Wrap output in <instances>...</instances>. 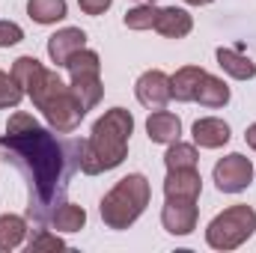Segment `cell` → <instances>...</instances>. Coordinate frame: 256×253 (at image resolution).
Returning <instances> with one entry per match:
<instances>
[{
  "instance_id": "cell-1",
  "label": "cell",
  "mask_w": 256,
  "mask_h": 253,
  "mask_svg": "<svg viewBox=\"0 0 256 253\" xmlns=\"http://www.w3.org/2000/svg\"><path fill=\"white\" fill-rule=\"evenodd\" d=\"M0 149L27 182V218L36 226L48 224L66 202L72 176L80 170L84 140H57L54 131L39 126L30 114H12Z\"/></svg>"
},
{
  "instance_id": "cell-2",
  "label": "cell",
  "mask_w": 256,
  "mask_h": 253,
  "mask_svg": "<svg viewBox=\"0 0 256 253\" xmlns=\"http://www.w3.org/2000/svg\"><path fill=\"white\" fill-rule=\"evenodd\" d=\"M12 78L18 80L24 96L33 98V104L42 110V116L48 120V126L54 131L72 134L80 126V120L86 116V108L78 98V92L72 86H66L63 80L54 72H48L36 57H18L15 66H12Z\"/></svg>"
},
{
  "instance_id": "cell-3",
  "label": "cell",
  "mask_w": 256,
  "mask_h": 253,
  "mask_svg": "<svg viewBox=\"0 0 256 253\" xmlns=\"http://www.w3.org/2000/svg\"><path fill=\"white\" fill-rule=\"evenodd\" d=\"M134 131V116L126 108H110L96 126L90 140H84L80 152V170L86 176H98L104 170H114L126 161L128 155V137Z\"/></svg>"
},
{
  "instance_id": "cell-4",
  "label": "cell",
  "mask_w": 256,
  "mask_h": 253,
  "mask_svg": "<svg viewBox=\"0 0 256 253\" xmlns=\"http://www.w3.org/2000/svg\"><path fill=\"white\" fill-rule=\"evenodd\" d=\"M152 188L146 182V176L131 173L126 179H120L114 188L104 194L102 200V220L110 230H128L149 206Z\"/></svg>"
},
{
  "instance_id": "cell-5",
  "label": "cell",
  "mask_w": 256,
  "mask_h": 253,
  "mask_svg": "<svg viewBox=\"0 0 256 253\" xmlns=\"http://www.w3.org/2000/svg\"><path fill=\"white\" fill-rule=\"evenodd\" d=\"M256 230V212L250 206H230L224 208L206 230V242L214 250H236L242 248Z\"/></svg>"
},
{
  "instance_id": "cell-6",
  "label": "cell",
  "mask_w": 256,
  "mask_h": 253,
  "mask_svg": "<svg viewBox=\"0 0 256 253\" xmlns=\"http://www.w3.org/2000/svg\"><path fill=\"white\" fill-rule=\"evenodd\" d=\"M68 74H72V90L78 92V98L84 102L86 110H92L98 102H102V63H98V54L96 51H78L72 60H68Z\"/></svg>"
},
{
  "instance_id": "cell-7",
  "label": "cell",
  "mask_w": 256,
  "mask_h": 253,
  "mask_svg": "<svg viewBox=\"0 0 256 253\" xmlns=\"http://www.w3.org/2000/svg\"><path fill=\"white\" fill-rule=\"evenodd\" d=\"M250 182H254V164H250V158L232 152V155H226V158H220L214 164V185H218V190L238 194V190L248 188Z\"/></svg>"
},
{
  "instance_id": "cell-8",
  "label": "cell",
  "mask_w": 256,
  "mask_h": 253,
  "mask_svg": "<svg viewBox=\"0 0 256 253\" xmlns=\"http://www.w3.org/2000/svg\"><path fill=\"white\" fill-rule=\"evenodd\" d=\"M161 224L170 236H188L196 230V200L191 196H167Z\"/></svg>"
},
{
  "instance_id": "cell-9",
  "label": "cell",
  "mask_w": 256,
  "mask_h": 253,
  "mask_svg": "<svg viewBox=\"0 0 256 253\" xmlns=\"http://www.w3.org/2000/svg\"><path fill=\"white\" fill-rule=\"evenodd\" d=\"M134 92H137V102H140L143 108H149V110H164L167 102L173 98V92H170V78H167L161 68H152V72L140 74Z\"/></svg>"
},
{
  "instance_id": "cell-10",
  "label": "cell",
  "mask_w": 256,
  "mask_h": 253,
  "mask_svg": "<svg viewBox=\"0 0 256 253\" xmlns=\"http://www.w3.org/2000/svg\"><path fill=\"white\" fill-rule=\"evenodd\" d=\"M86 48V33L80 27H63L48 39V57L57 66H68V60Z\"/></svg>"
},
{
  "instance_id": "cell-11",
  "label": "cell",
  "mask_w": 256,
  "mask_h": 253,
  "mask_svg": "<svg viewBox=\"0 0 256 253\" xmlns=\"http://www.w3.org/2000/svg\"><path fill=\"white\" fill-rule=\"evenodd\" d=\"M194 27V18L185 9H176V6H167V9H158V18H155V27L161 36L167 39H185Z\"/></svg>"
},
{
  "instance_id": "cell-12",
  "label": "cell",
  "mask_w": 256,
  "mask_h": 253,
  "mask_svg": "<svg viewBox=\"0 0 256 253\" xmlns=\"http://www.w3.org/2000/svg\"><path fill=\"white\" fill-rule=\"evenodd\" d=\"M200 190H202V179H200L196 167L167 170V182H164V194L167 196H191V200H196Z\"/></svg>"
},
{
  "instance_id": "cell-13",
  "label": "cell",
  "mask_w": 256,
  "mask_h": 253,
  "mask_svg": "<svg viewBox=\"0 0 256 253\" xmlns=\"http://www.w3.org/2000/svg\"><path fill=\"white\" fill-rule=\"evenodd\" d=\"M146 134H149L152 143H173V140H179V134H182V122H179V116L170 114V110H155V114L146 120Z\"/></svg>"
},
{
  "instance_id": "cell-14",
  "label": "cell",
  "mask_w": 256,
  "mask_h": 253,
  "mask_svg": "<svg viewBox=\"0 0 256 253\" xmlns=\"http://www.w3.org/2000/svg\"><path fill=\"white\" fill-rule=\"evenodd\" d=\"M194 140L202 146V149H218L224 143H230V126L218 116H206V120H196L194 122Z\"/></svg>"
},
{
  "instance_id": "cell-15",
  "label": "cell",
  "mask_w": 256,
  "mask_h": 253,
  "mask_svg": "<svg viewBox=\"0 0 256 253\" xmlns=\"http://www.w3.org/2000/svg\"><path fill=\"white\" fill-rule=\"evenodd\" d=\"M218 66L236 78V80H250L256 78V63L242 54V48H218Z\"/></svg>"
},
{
  "instance_id": "cell-16",
  "label": "cell",
  "mask_w": 256,
  "mask_h": 253,
  "mask_svg": "<svg viewBox=\"0 0 256 253\" xmlns=\"http://www.w3.org/2000/svg\"><path fill=\"white\" fill-rule=\"evenodd\" d=\"M206 68L200 66H185L179 68L173 78H170V92L176 102H196V90H200V80H202Z\"/></svg>"
},
{
  "instance_id": "cell-17",
  "label": "cell",
  "mask_w": 256,
  "mask_h": 253,
  "mask_svg": "<svg viewBox=\"0 0 256 253\" xmlns=\"http://www.w3.org/2000/svg\"><path fill=\"white\" fill-rule=\"evenodd\" d=\"M196 102L202 108H224L230 102V86L220 78H214V74L206 72L202 80H200V90H196Z\"/></svg>"
},
{
  "instance_id": "cell-18",
  "label": "cell",
  "mask_w": 256,
  "mask_h": 253,
  "mask_svg": "<svg viewBox=\"0 0 256 253\" xmlns=\"http://www.w3.org/2000/svg\"><path fill=\"white\" fill-rule=\"evenodd\" d=\"M86 224V212L74 202H63L54 214H51V226L57 232H80Z\"/></svg>"
},
{
  "instance_id": "cell-19",
  "label": "cell",
  "mask_w": 256,
  "mask_h": 253,
  "mask_svg": "<svg viewBox=\"0 0 256 253\" xmlns=\"http://www.w3.org/2000/svg\"><path fill=\"white\" fill-rule=\"evenodd\" d=\"M27 236V220L18 214H0V250H15Z\"/></svg>"
},
{
  "instance_id": "cell-20",
  "label": "cell",
  "mask_w": 256,
  "mask_h": 253,
  "mask_svg": "<svg viewBox=\"0 0 256 253\" xmlns=\"http://www.w3.org/2000/svg\"><path fill=\"white\" fill-rule=\"evenodd\" d=\"M27 15L36 24H57L66 18V0H27Z\"/></svg>"
},
{
  "instance_id": "cell-21",
  "label": "cell",
  "mask_w": 256,
  "mask_h": 253,
  "mask_svg": "<svg viewBox=\"0 0 256 253\" xmlns=\"http://www.w3.org/2000/svg\"><path fill=\"white\" fill-rule=\"evenodd\" d=\"M196 149H194L191 143H179V140H173L170 143V149H167V155H164V164H167V170H182V167H196Z\"/></svg>"
},
{
  "instance_id": "cell-22",
  "label": "cell",
  "mask_w": 256,
  "mask_h": 253,
  "mask_svg": "<svg viewBox=\"0 0 256 253\" xmlns=\"http://www.w3.org/2000/svg\"><path fill=\"white\" fill-rule=\"evenodd\" d=\"M155 18H158V9H155L152 3H143V6L126 12L122 21H126L128 30H152V27H155Z\"/></svg>"
},
{
  "instance_id": "cell-23",
  "label": "cell",
  "mask_w": 256,
  "mask_h": 253,
  "mask_svg": "<svg viewBox=\"0 0 256 253\" xmlns=\"http://www.w3.org/2000/svg\"><path fill=\"white\" fill-rule=\"evenodd\" d=\"M24 98V90L18 86V80L6 72H0V110L6 108H18V102Z\"/></svg>"
},
{
  "instance_id": "cell-24",
  "label": "cell",
  "mask_w": 256,
  "mask_h": 253,
  "mask_svg": "<svg viewBox=\"0 0 256 253\" xmlns=\"http://www.w3.org/2000/svg\"><path fill=\"white\" fill-rule=\"evenodd\" d=\"M66 248V242L63 238H57V236H51L48 230H36L33 232V238H30V244H27V250L30 253H42V250H63Z\"/></svg>"
},
{
  "instance_id": "cell-25",
  "label": "cell",
  "mask_w": 256,
  "mask_h": 253,
  "mask_svg": "<svg viewBox=\"0 0 256 253\" xmlns=\"http://www.w3.org/2000/svg\"><path fill=\"white\" fill-rule=\"evenodd\" d=\"M24 39V30L12 21H0V48H9V45H18Z\"/></svg>"
},
{
  "instance_id": "cell-26",
  "label": "cell",
  "mask_w": 256,
  "mask_h": 253,
  "mask_svg": "<svg viewBox=\"0 0 256 253\" xmlns=\"http://www.w3.org/2000/svg\"><path fill=\"white\" fill-rule=\"evenodd\" d=\"M110 3H114V0H78V6H80L86 15H102V12L110 9Z\"/></svg>"
},
{
  "instance_id": "cell-27",
  "label": "cell",
  "mask_w": 256,
  "mask_h": 253,
  "mask_svg": "<svg viewBox=\"0 0 256 253\" xmlns=\"http://www.w3.org/2000/svg\"><path fill=\"white\" fill-rule=\"evenodd\" d=\"M244 140H248V146L256 152V122H254V126H248V131H244Z\"/></svg>"
},
{
  "instance_id": "cell-28",
  "label": "cell",
  "mask_w": 256,
  "mask_h": 253,
  "mask_svg": "<svg viewBox=\"0 0 256 253\" xmlns=\"http://www.w3.org/2000/svg\"><path fill=\"white\" fill-rule=\"evenodd\" d=\"M185 3H191V6H206V3H212V0H185Z\"/></svg>"
},
{
  "instance_id": "cell-29",
  "label": "cell",
  "mask_w": 256,
  "mask_h": 253,
  "mask_svg": "<svg viewBox=\"0 0 256 253\" xmlns=\"http://www.w3.org/2000/svg\"><path fill=\"white\" fill-rule=\"evenodd\" d=\"M143 3H155V0H143Z\"/></svg>"
}]
</instances>
